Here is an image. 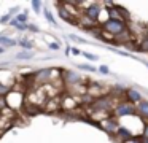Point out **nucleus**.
<instances>
[{
	"mask_svg": "<svg viewBox=\"0 0 148 143\" xmlns=\"http://www.w3.org/2000/svg\"><path fill=\"white\" fill-rule=\"evenodd\" d=\"M10 21H11L10 14H3L2 18H0V24H10Z\"/></svg>",
	"mask_w": 148,
	"mask_h": 143,
	"instance_id": "22",
	"label": "nucleus"
},
{
	"mask_svg": "<svg viewBox=\"0 0 148 143\" xmlns=\"http://www.w3.org/2000/svg\"><path fill=\"white\" fill-rule=\"evenodd\" d=\"M99 127H102L105 132L115 135L116 130H118V127H119V124H118V121H116V118H105L103 121L99 122Z\"/></svg>",
	"mask_w": 148,
	"mask_h": 143,
	"instance_id": "3",
	"label": "nucleus"
},
{
	"mask_svg": "<svg viewBox=\"0 0 148 143\" xmlns=\"http://www.w3.org/2000/svg\"><path fill=\"white\" fill-rule=\"evenodd\" d=\"M51 73H53V70H51V68H43V70H40V72H37L35 78L38 79L40 83L48 81V79H51Z\"/></svg>",
	"mask_w": 148,
	"mask_h": 143,
	"instance_id": "9",
	"label": "nucleus"
},
{
	"mask_svg": "<svg viewBox=\"0 0 148 143\" xmlns=\"http://www.w3.org/2000/svg\"><path fill=\"white\" fill-rule=\"evenodd\" d=\"M43 14H45L46 21H48L49 24H51V25H54V27H58V24H56V19H54V16H53V13L49 11L48 8H43Z\"/></svg>",
	"mask_w": 148,
	"mask_h": 143,
	"instance_id": "13",
	"label": "nucleus"
},
{
	"mask_svg": "<svg viewBox=\"0 0 148 143\" xmlns=\"http://www.w3.org/2000/svg\"><path fill=\"white\" fill-rule=\"evenodd\" d=\"M113 113H115L116 118H123V116H134V114H137V111H135V105L127 103V102H118L116 107L113 108Z\"/></svg>",
	"mask_w": 148,
	"mask_h": 143,
	"instance_id": "2",
	"label": "nucleus"
},
{
	"mask_svg": "<svg viewBox=\"0 0 148 143\" xmlns=\"http://www.w3.org/2000/svg\"><path fill=\"white\" fill-rule=\"evenodd\" d=\"M121 143H142V137H132V138H127Z\"/></svg>",
	"mask_w": 148,
	"mask_h": 143,
	"instance_id": "20",
	"label": "nucleus"
},
{
	"mask_svg": "<svg viewBox=\"0 0 148 143\" xmlns=\"http://www.w3.org/2000/svg\"><path fill=\"white\" fill-rule=\"evenodd\" d=\"M135 111H137L138 116L148 119V100H142L135 105Z\"/></svg>",
	"mask_w": 148,
	"mask_h": 143,
	"instance_id": "8",
	"label": "nucleus"
},
{
	"mask_svg": "<svg viewBox=\"0 0 148 143\" xmlns=\"http://www.w3.org/2000/svg\"><path fill=\"white\" fill-rule=\"evenodd\" d=\"M115 137H116V138H121L123 142H124V140H127V138H132V133L129 132V130L126 129V127L119 126V127H118V130H116V133H115Z\"/></svg>",
	"mask_w": 148,
	"mask_h": 143,
	"instance_id": "10",
	"label": "nucleus"
},
{
	"mask_svg": "<svg viewBox=\"0 0 148 143\" xmlns=\"http://www.w3.org/2000/svg\"><path fill=\"white\" fill-rule=\"evenodd\" d=\"M142 137H147V138H148V122L145 124V127H143V135H142Z\"/></svg>",
	"mask_w": 148,
	"mask_h": 143,
	"instance_id": "29",
	"label": "nucleus"
},
{
	"mask_svg": "<svg viewBox=\"0 0 148 143\" xmlns=\"http://www.w3.org/2000/svg\"><path fill=\"white\" fill-rule=\"evenodd\" d=\"M19 44L24 48L26 51H32L34 49V43L30 40H26V38H23V40H19Z\"/></svg>",
	"mask_w": 148,
	"mask_h": 143,
	"instance_id": "14",
	"label": "nucleus"
},
{
	"mask_svg": "<svg viewBox=\"0 0 148 143\" xmlns=\"http://www.w3.org/2000/svg\"><path fill=\"white\" fill-rule=\"evenodd\" d=\"M64 81L67 83V84H77V83L81 81V76L78 75V73H75V72L67 70V72L64 73Z\"/></svg>",
	"mask_w": 148,
	"mask_h": 143,
	"instance_id": "7",
	"label": "nucleus"
},
{
	"mask_svg": "<svg viewBox=\"0 0 148 143\" xmlns=\"http://www.w3.org/2000/svg\"><path fill=\"white\" fill-rule=\"evenodd\" d=\"M10 91H11L10 86H7V84H0V97H2V95H7Z\"/></svg>",
	"mask_w": 148,
	"mask_h": 143,
	"instance_id": "19",
	"label": "nucleus"
},
{
	"mask_svg": "<svg viewBox=\"0 0 148 143\" xmlns=\"http://www.w3.org/2000/svg\"><path fill=\"white\" fill-rule=\"evenodd\" d=\"M84 16H86L88 21H91L92 24L97 22L99 21V16H100V6L97 5V3H89L88 8L84 10Z\"/></svg>",
	"mask_w": 148,
	"mask_h": 143,
	"instance_id": "4",
	"label": "nucleus"
},
{
	"mask_svg": "<svg viewBox=\"0 0 148 143\" xmlns=\"http://www.w3.org/2000/svg\"><path fill=\"white\" fill-rule=\"evenodd\" d=\"M70 53H72V54H75V56H80L81 51L78 49V48H70Z\"/></svg>",
	"mask_w": 148,
	"mask_h": 143,
	"instance_id": "28",
	"label": "nucleus"
},
{
	"mask_svg": "<svg viewBox=\"0 0 148 143\" xmlns=\"http://www.w3.org/2000/svg\"><path fill=\"white\" fill-rule=\"evenodd\" d=\"M137 51H142V53H148V35L140 41V44H138Z\"/></svg>",
	"mask_w": 148,
	"mask_h": 143,
	"instance_id": "15",
	"label": "nucleus"
},
{
	"mask_svg": "<svg viewBox=\"0 0 148 143\" xmlns=\"http://www.w3.org/2000/svg\"><path fill=\"white\" fill-rule=\"evenodd\" d=\"M100 27H102V30H105L108 35H112V37H118V35H121V34L129 32L127 22H124L123 19H119V18H115V19L108 18L105 22H102Z\"/></svg>",
	"mask_w": 148,
	"mask_h": 143,
	"instance_id": "1",
	"label": "nucleus"
},
{
	"mask_svg": "<svg viewBox=\"0 0 148 143\" xmlns=\"http://www.w3.org/2000/svg\"><path fill=\"white\" fill-rule=\"evenodd\" d=\"M145 64V67H148V62H143Z\"/></svg>",
	"mask_w": 148,
	"mask_h": 143,
	"instance_id": "32",
	"label": "nucleus"
},
{
	"mask_svg": "<svg viewBox=\"0 0 148 143\" xmlns=\"http://www.w3.org/2000/svg\"><path fill=\"white\" fill-rule=\"evenodd\" d=\"M48 48L51 51H59V49H61V44H59L58 41H51V43L48 44Z\"/></svg>",
	"mask_w": 148,
	"mask_h": 143,
	"instance_id": "21",
	"label": "nucleus"
},
{
	"mask_svg": "<svg viewBox=\"0 0 148 143\" xmlns=\"http://www.w3.org/2000/svg\"><path fill=\"white\" fill-rule=\"evenodd\" d=\"M78 68H81V70H86V72H97V68L96 67H92V65H88V64H80L78 65Z\"/></svg>",
	"mask_w": 148,
	"mask_h": 143,
	"instance_id": "18",
	"label": "nucleus"
},
{
	"mask_svg": "<svg viewBox=\"0 0 148 143\" xmlns=\"http://www.w3.org/2000/svg\"><path fill=\"white\" fill-rule=\"evenodd\" d=\"M27 30H30V32H40V29L37 27V25H34V24H27Z\"/></svg>",
	"mask_w": 148,
	"mask_h": 143,
	"instance_id": "26",
	"label": "nucleus"
},
{
	"mask_svg": "<svg viewBox=\"0 0 148 143\" xmlns=\"http://www.w3.org/2000/svg\"><path fill=\"white\" fill-rule=\"evenodd\" d=\"M92 107L97 108V110H103V111H110L112 110V99L110 97H100L96 99L92 102Z\"/></svg>",
	"mask_w": 148,
	"mask_h": 143,
	"instance_id": "6",
	"label": "nucleus"
},
{
	"mask_svg": "<svg viewBox=\"0 0 148 143\" xmlns=\"http://www.w3.org/2000/svg\"><path fill=\"white\" fill-rule=\"evenodd\" d=\"M124 95H126V100H124V102H127V103H132V105H137L138 102L143 100V99H142V94H140V92H138L137 89H132V88L126 89Z\"/></svg>",
	"mask_w": 148,
	"mask_h": 143,
	"instance_id": "5",
	"label": "nucleus"
},
{
	"mask_svg": "<svg viewBox=\"0 0 148 143\" xmlns=\"http://www.w3.org/2000/svg\"><path fill=\"white\" fill-rule=\"evenodd\" d=\"M65 54H67V56L70 54V46H67V48H65Z\"/></svg>",
	"mask_w": 148,
	"mask_h": 143,
	"instance_id": "30",
	"label": "nucleus"
},
{
	"mask_svg": "<svg viewBox=\"0 0 148 143\" xmlns=\"http://www.w3.org/2000/svg\"><path fill=\"white\" fill-rule=\"evenodd\" d=\"M34 56H35L34 51H23V53L14 54V59H18V60H29V59H32Z\"/></svg>",
	"mask_w": 148,
	"mask_h": 143,
	"instance_id": "11",
	"label": "nucleus"
},
{
	"mask_svg": "<svg viewBox=\"0 0 148 143\" xmlns=\"http://www.w3.org/2000/svg\"><path fill=\"white\" fill-rule=\"evenodd\" d=\"M30 5H32V10H34V11H35L37 14H40V11H42V8H43V3L40 2V0H34Z\"/></svg>",
	"mask_w": 148,
	"mask_h": 143,
	"instance_id": "16",
	"label": "nucleus"
},
{
	"mask_svg": "<svg viewBox=\"0 0 148 143\" xmlns=\"http://www.w3.org/2000/svg\"><path fill=\"white\" fill-rule=\"evenodd\" d=\"M5 51H7V49H5V48H3V46H0V54H3V53H5Z\"/></svg>",
	"mask_w": 148,
	"mask_h": 143,
	"instance_id": "31",
	"label": "nucleus"
},
{
	"mask_svg": "<svg viewBox=\"0 0 148 143\" xmlns=\"http://www.w3.org/2000/svg\"><path fill=\"white\" fill-rule=\"evenodd\" d=\"M99 72L102 73V75H110V68L107 65H100L99 67Z\"/></svg>",
	"mask_w": 148,
	"mask_h": 143,
	"instance_id": "24",
	"label": "nucleus"
},
{
	"mask_svg": "<svg viewBox=\"0 0 148 143\" xmlns=\"http://www.w3.org/2000/svg\"><path fill=\"white\" fill-rule=\"evenodd\" d=\"M69 38H70V40H73V41H77V43H86V40H84V38H80V37H77V35H69Z\"/></svg>",
	"mask_w": 148,
	"mask_h": 143,
	"instance_id": "23",
	"label": "nucleus"
},
{
	"mask_svg": "<svg viewBox=\"0 0 148 143\" xmlns=\"http://www.w3.org/2000/svg\"><path fill=\"white\" fill-rule=\"evenodd\" d=\"M18 11H19V6H14V8H11L10 11H8V14H10V16L16 14V16H18Z\"/></svg>",
	"mask_w": 148,
	"mask_h": 143,
	"instance_id": "27",
	"label": "nucleus"
},
{
	"mask_svg": "<svg viewBox=\"0 0 148 143\" xmlns=\"http://www.w3.org/2000/svg\"><path fill=\"white\" fill-rule=\"evenodd\" d=\"M18 22H21V24H27V21H29V16H27V13H23V14H18L16 18Z\"/></svg>",
	"mask_w": 148,
	"mask_h": 143,
	"instance_id": "17",
	"label": "nucleus"
},
{
	"mask_svg": "<svg viewBox=\"0 0 148 143\" xmlns=\"http://www.w3.org/2000/svg\"><path fill=\"white\" fill-rule=\"evenodd\" d=\"M0 37H2V34H0Z\"/></svg>",
	"mask_w": 148,
	"mask_h": 143,
	"instance_id": "33",
	"label": "nucleus"
},
{
	"mask_svg": "<svg viewBox=\"0 0 148 143\" xmlns=\"http://www.w3.org/2000/svg\"><path fill=\"white\" fill-rule=\"evenodd\" d=\"M16 43H18V41L13 40V38H8V37H5V35H2V37H0V46H3V48L14 46Z\"/></svg>",
	"mask_w": 148,
	"mask_h": 143,
	"instance_id": "12",
	"label": "nucleus"
},
{
	"mask_svg": "<svg viewBox=\"0 0 148 143\" xmlns=\"http://www.w3.org/2000/svg\"><path fill=\"white\" fill-rule=\"evenodd\" d=\"M81 54H83V56L86 57V59H89V60H97V59H99V57H97L96 54H91V53H81Z\"/></svg>",
	"mask_w": 148,
	"mask_h": 143,
	"instance_id": "25",
	"label": "nucleus"
}]
</instances>
